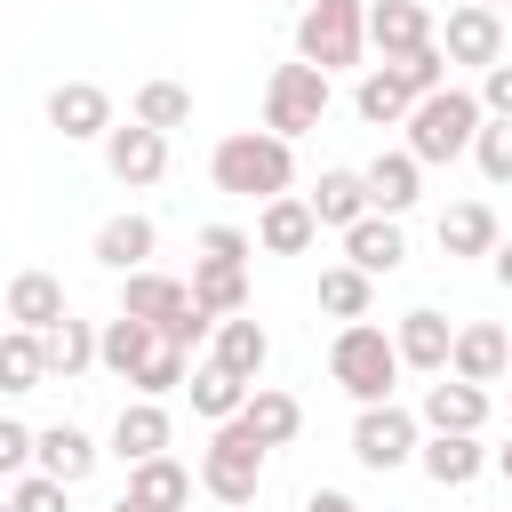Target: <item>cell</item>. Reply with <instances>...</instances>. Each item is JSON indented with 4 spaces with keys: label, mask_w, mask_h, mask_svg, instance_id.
<instances>
[{
    "label": "cell",
    "mask_w": 512,
    "mask_h": 512,
    "mask_svg": "<svg viewBox=\"0 0 512 512\" xmlns=\"http://www.w3.org/2000/svg\"><path fill=\"white\" fill-rule=\"evenodd\" d=\"M208 184L232 192V200H280L296 184V144H280L272 128H232L216 152H208Z\"/></svg>",
    "instance_id": "obj_1"
},
{
    "label": "cell",
    "mask_w": 512,
    "mask_h": 512,
    "mask_svg": "<svg viewBox=\"0 0 512 512\" xmlns=\"http://www.w3.org/2000/svg\"><path fill=\"white\" fill-rule=\"evenodd\" d=\"M480 120H488V112H480V96L448 80V88H432V96H416V104H408V120H400V128H408V144H400V152H408L416 168H448V160H464V152H472Z\"/></svg>",
    "instance_id": "obj_2"
},
{
    "label": "cell",
    "mask_w": 512,
    "mask_h": 512,
    "mask_svg": "<svg viewBox=\"0 0 512 512\" xmlns=\"http://www.w3.org/2000/svg\"><path fill=\"white\" fill-rule=\"evenodd\" d=\"M328 376H336L344 400L376 408V400H392V384H400L408 368H400V352H392V336H384L376 320H344L336 344H328Z\"/></svg>",
    "instance_id": "obj_3"
},
{
    "label": "cell",
    "mask_w": 512,
    "mask_h": 512,
    "mask_svg": "<svg viewBox=\"0 0 512 512\" xmlns=\"http://www.w3.org/2000/svg\"><path fill=\"white\" fill-rule=\"evenodd\" d=\"M368 48V0H304L296 8V64L312 72H352Z\"/></svg>",
    "instance_id": "obj_4"
},
{
    "label": "cell",
    "mask_w": 512,
    "mask_h": 512,
    "mask_svg": "<svg viewBox=\"0 0 512 512\" xmlns=\"http://www.w3.org/2000/svg\"><path fill=\"white\" fill-rule=\"evenodd\" d=\"M328 104H336L328 72H312V64H272V80H264V128H272L280 144L312 136V128L328 120Z\"/></svg>",
    "instance_id": "obj_5"
},
{
    "label": "cell",
    "mask_w": 512,
    "mask_h": 512,
    "mask_svg": "<svg viewBox=\"0 0 512 512\" xmlns=\"http://www.w3.org/2000/svg\"><path fill=\"white\" fill-rule=\"evenodd\" d=\"M192 480H200L216 504H232V512H240V504H256V488H264V448L240 432V416L208 432V448H200V472H192Z\"/></svg>",
    "instance_id": "obj_6"
},
{
    "label": "cell",
    "mask_w": 512,
    "mask_h": 512,
    "mask_svg": "<svg viewBox=\"0 0 512 512\" xmlns=\"http://www.w3.org/2000/svg\"><path fill=\"white\" fill-rule=\"evenodd\" d=\"M416 440H424V424H416L400 400H376V408L352 416V464H360V472H400V464H416Z\"/></svg>",
    "instance_id": "obj_7"
},
{
    "label": "cell",
    "mask_w": 512,
    "mask_h": 512,
    "mask_svg": "<svg viewBox=\"0 0 512 512\" xmlns=\"http://www.w3.org/2000/svg\"><path fill=\"white\" fill-rule=\"evenodd\" d=\"M432 48L448 56V72H456V64L488 72V64H504V16L480 8V0H464V8H448V16L432 24Z\"/></svg>",
    "instance_id": "obj_8"
},
{
    "label": "cell",
    "mask_w": 512,
    "mask_h": 512,
    "mask_svg": "<svg viewBox=\"0 0 512 512\" xmlns=\"http://www.w3.org/2000/svg\"><path fill=\"white\" fill-rule=\"evenodd\" d=\"M48 128H56L64 144H104L112 96H104L96 80H56V88H48Z\"/></svg>",
    "instance_id": "obj_9"
},
{
    "label": "cell",
    "mask_w": 512,
    "mask_h": 512,
    "mask_svg": "<svg viewBox=\"0 0 512 512\" xmlns=\"http://www.w3.org/2000/svg\"><path fill=\"white\" fill-rule=\"evenodd\" d=\"M104 168H112V184H128V192H144V184H160L168 176V136H152V128H104Z\"/></svg>",
    "instance_id": "obj_10"
},
{
    "label": "cell",
    "mask_w": 512,
    "mask_h": 512,
    "mask_svg": "<svg viewBox=\"0 0 512 512\" xmlns=\"http://www.w3.org/2000/svg\"><path fill=\"white\" fill-rule=\"evenodd\" d=\"M504 368H512V336H504L496 320H464L456 344H448V376L488 392V384H504Z\"/></svg>",
    "instance_id": "obj_11"
},
{
    "label": "cell",
    "mask_w": 512,
    "mask_h": 512,
    "mask_svg": "<svg viewBox=\"0 0 512 512\" xmlns=\"http://www.w3.org/2000/svg\"><path fill=\"white\" fill-rule=\"evenodd\" d=\"M368 48H376L384 64L432 48V8H424V0H368Z\"/></svg>",
    "instance_id": "obj_12"
},
{
    "label": "cell",
    "mask_w": 512,
    "mask_h": 512,
    "mask_svg": "<svg viewBox=\"0 0 512 512\" xmlns=\"http://www.w3.org/2000/svg\"><path fill=\"white\" fill-rule=\"evenodd\" d=\"M120 312H128V320H144V328L160 336L168 320H184V312H192V288L144 264V272H120Z\"/></svg>",
    "instance_id": "obj_13"
},
{
    "label": "cell",
    "mask_w": 512,
    "mask_h": 512,
    "mask_svg": "<svg viewBox=\"0 0 512 512\" xmlns=\"http://www.w3.org/2000/svg\"><path fill=\"white\" fill-rule=\"evenodd\" d=\"M448 344H456V328H448V312H432V304L400 312V328H392V352H400V368H416V376H448Z\"/></svg>",
    "instance_id": "obj_14"
},
{
    "label": "cell",
    "mask_w": 512,
    "mask_h": 512,
    "mask_svg": "<svg viewBox=\"0 0 512 512\" xmlns=\"http://www.w3.org/2000/svg\"><path fill=\"white\" fill-rule=\"evenodd\" d=\"M168 440H176L168 400H120V416H112V448H104V456L144 464V456H168Z\"/></svg>",
    "instance_id": "obj_15"
},
{
    "label": "cell",
    "mask_w": 512,
    "mask_h": 512,
    "mask_svg": "<svg viewBox=\"0 0 512 512\" xmlns=\"http://www.w3.org/2000/svg\"><path fill=\"white\" fill-rule=\"evenodd\" d=\"M416 464H424L432 488H472L488 472V448H480V432H424L416 440Z\"/></svg>",
    "instance_id": "obj_16"
},
{
    "label": "cell",
    "mask_w": 512,
    "mask_h": 512,
    "mask_svg": "<svg viewBox=\"0 0 512 512\" xmlns=\"http://www.w3.org/2000/svg\"><path fill=\"white\" fill-rule=\"evenodd\" d=\"M344 264L368 272V280H392V272L408 264V232H400V216H360V224L344 232Z\"/></svg>",
    "instance_id": "obj_17"
},
{
    "label": "cell",
    "mask_w": 512,
    "mask_h": 512,
    "mask_svg": "<svg viewBox=\"0 0 512 512\" xmlns=\"http://www.w3.org/2000/svg\"><path fill=\"white\" fill-rule=\"evenodd\" d=\"M96 440L80 432V424H40L32 432V472H48V480H64V488H80L88 472H96Z\"/></svg>",
    "instance_id": "obj_18"
},
{
    "label": "cell",
    "mask_w": 512,
    "mask_h": 512,
    "mask_svg": "<svg viewBox=\"0 0 512 512\" xmlns=\"http://www.w3.org/2000/svg\"><path fill=\"white\" fill-rule=\"evenodd\" d=\"M264 256H304L312 240H320V224H312V208H304V192H280V200H264L256 208V232H248Z\"/></svg>",
    "instance_id": "obj_19"
},
{
    "label": "cell",
    "mask_w": 512,
    "mask_h": 512,
    "mask_svg": "<svg viewBox=\"0 0 512 512\" xmlns=\"http://www.w3.org/2000/svg\"><path fill=\"white\" fill-rule=\"evenodd\" d=\"M152 248H160V224L136 216V208H120V216L96 224V264H104V272H144Z\"/></svg>",
    "instance_id": "obj_20"
},
{
    "label": "cell",
    "mask_w": 512,
    "mask_h": 512,
    "mask_svg": "<svg viewBox=\"0 0 512 512\" xmlns=\"http://www.w3.org/2000/svg\"><path fill=\"white\" fill-rule=\"evenodd\" d=\"M208 360H216L224 376L256 384V376H264V360H272V336H264V320H248V312L216 320V336H208Z\"/></svg>",
    "instance_id": "obj_21"
},
{
    "label": "cell",
    "mask_w": 512,
    "mask_h": 512,
    "mask_svg": "<svg viewBox=\"0 0 512 512\" xmlns=\"http://www.w3.org/2000/svg\"><path fill=\"white\" fill-rule=\"evenodd\" d=\"M416 424H424V432H480V424H488V392H480V384H456V376H432Z\"/></svg>",
    "instance_id": "obj_22"
},
{
    "label": "cell",
    "mask_w": 512,
    "mask_h": 512,
    "mask_svg": "<svg viewBox=\"0 0 512 512\" xmlns=\"http://www.w3.org/2000/svg\"><path fill=\"white\" fill-rule=\"evenodd\" d=\"M240 432L272 456V448H288V440L304 432V400H296V392H280V384H256V392H248V408H240Z\"/></svg>",
    "instance_id": "obj_23"
},
{
    "label": "cell",
    "mask_w": 512,
    "mask_h": 512,
    "mask_svg": "<svg viewBox=\"0 0 512 512\" xmlns=\"http://www.w3.org/2000/svg\"><path fill=\"white\" fill-rule=\"evenodd\" d=\"M360 184H368V216H408L416 192H424V168H416L408 152H376V160L360 168Z\"/></svg>",
    "instance_id": "obj_24"
},
{
    "label": "cell",
    "mask_w": 512,
    "mask_h": 512,
    "mask_svg": "<svg viewBox=\"0 0 512 512\" xmlns=\"http://www.w3.org/2000/svg\"><path fill=\"white\" fill-rule=\"evenodd\" d=\"M304 208H312L320 232H352V224L368 216V184H360V168H320V184L304 192Z\"/></svg>",
    "instance_id": "obj_25"
},
{
    "label": "cell",
    "mask_w": 512,
    "mask_h": 512,
    "mask_svg": "<svg viewBox=\"0 0 512 512\" xmlns=\"http://www.w3.org/2000/svg\"><path fill=\"white\" fill-rule=\"evenodd\" d=\"M64 312H72V304H64V280H56V272H16V280H8V328H32V336H40V328H56Z\"/></svg>",
    "instance_id": "obj_26"
},
{
    "label": "cell",
    "mask_w": 512,
    "mask_h": 512,
    "mask_svg": "<svg viewBox=\"0 0 512 512\" xmlns=\"http://www.w3.org/2000/svg\"><path fill=\"white\" fill-rule=\"evenodd\" d=\"M40 368H48V384H56V376H64V384L88 376V368H96V320H72V312H64L56 328H40Z\"/></svg>",
    "instance_id": "obj_27"
},
{
    "label": "cell",
    "mask_w": 512,
    "mask_h": 512,
    "mask_svg": "<svg viewBox=\"0 0 512 512\" xmlns=\"http://www.w3.org/2000/svg\"><path fill=\"white\" fill-rule=\"evenodd\" d=\"M120 496H136V504H152V512H184V504H192V464L144 456V464H128V488H120Z\"/></svg>",
    "instance_id": "obj_28"
},
{
    "label": "cell",
    "mask_w": 512,
    "mask_h": 512,
    "mask_svg": "<svg viewBox=\"0 0 512 512\" xmlns=\"http://www.w3.org/2000/svg\"><path fill=\"white\" fill-rule=\"evenodd\" d=\"M184 288H192V304H200L208 320H232V312H248V264H216V256H200Z\"/></svg>",
    "instance_id": "obj_29"
},
{
    "label": "cell",
    "mask_w": 512,
    "mask_h": 512,
    "mask_svg": "<svg viewBox=\"0 0 512 512\" xmlns=\"http://www.w3.org/2000/svg\"><path fill=\"white\" fill-rule=\"evenodd\" d=\"M152 344H160V336H152L144 320H128V312L96 320V368H104V376H120V384L144 368V352H152Z\"/></svg>",
    "instance_id": "obj_30"
},
{
    "label": "cell",
    "mask_w": 512,
    "mask_h": 512,
    "mask_svg": "<svg viewBox=\"0 0 512 512\" xmlns=\"http://www.w3.org/2000/svg\"><path fill=\"white\" fill-rule=\"evenodd\" d=\"M504 232H496V208L488 200H456L440 208V256H488Z\"/></svg>",
    "instance_id": "obj_31"
},
{
    "label": "cell",
    "mask_w": 512,
    "mask_h": 512,
    "mask_svg": "<svg viewBox=\"0 0 512 512\" xmlns=\"http://www.w3.org/2000/svg\"><path fill=\"white\" fill-rule=\"evenodd\" d=\"M184 392H192V416H208V424H232V416L248 408V392H256V384H240V376H224L216 360H200V368L184 376Z\"/></svg>",
    "instance_id": "obj_32"
},
{
    "label": "cell",
    "mask_w": 512,
    "mask_h": 512,
    "mask_svg": "<svg viewBox=\"0 0 512 512\" xmlns=\"http://www.w3.org/2000/svg\"><path fill=\"white\" fill-rule=\"evenodd\" d=\"M128 120H136V128H152V136H168V128H184V120H192V88H184V80H144V88H136V104H128Z\"/></svg>",
    "instance_id": "obj_33"
},
{
    "label": "cell",
    "mask_w": 512,
    "mask_h": 512,
    "mask_svg": "<svg viewBox=\"0 0 512 512\" xmlns=\"http://www.w3.org/2000/svg\"><path fill=\"white\" fill-rule=\"evenodd\" d=\"M408 104H416V96H408L384 64H368V72H360V88H352V112H360L368 128H400V120H408Z\"/></svg>",
    "instance_id": "obj_34"
},
{
    "label": "cell",
    "mask_w": 512,
    "mask_h": 512,
    "mask_svg": "<svg viewBox=\"0 0 512 512\" xmlns=\"http://www.w3.org/2000/svg\"><path fill=\"white\" fill-rule=\"evenodd\" d=\"M368 304H376V280L368 272H352V264H328L320 272V312L328 320H368Z\"/></svg>",
    "instance_id": "obj_35"
},
{
    "label": "cell",
    "mask_w": 512,
    "mask_h": 512,
    "mask_svg": "<svg viewBox=\"0 0 512 512\" xmlns=\"http://www.w3.org/2000/svg\"><path fill=\"white\" fill-rule=\"evenodd\" d=\"M48 368H40V336L32 328H0V392H40Z\"/></svg>",
    "instance_id": "obj_36"
},
{
    "label": "cell",
    "mask_w": 512,
    "mask_h": 512,
    "mask_svg": "<svg viewBox=\"0 0 512 512\" xmlns=\"http://www.w3.org/2000/svg\"><path fill=\"white\" fill-rule=\"evenodd\" d=\"M184 376H192V352L152 344V352H144V368H136L128 384H136V400H168V392H184Z\"/></svg>",
    "instance_id": "obj_37"
},
{
    "label": "cell",
    "mask_w": 512,
    "mask_h": 512,
    "mask_svg": "<svg viewBox=\"0 0 512 512\" xmlns=\"http://www.w3.org/2000/svg\"><path fill=\"white\" fill-rule=\"evenodd\" d=\"M472 168H480L488 184H512V120H480V136H472Z\"/></svg>",
    "instance_id": "obj_38"
},
{
    "label": "cell",
    "mask_w": 512,
    "mask_h": 512,
    "mask_svg": "<svg viewBox=\"0 0 512 512\" xmlns=\"http://www.w3.org/2000/svg\"><path fill=\"white\" fill-rule=\"evenodd\" d=\"M408 96H432V88H448V56L440 48H416V56H400V64H384Z\"/></svg>",
    "instance_id": "obj_39"
},
{
    "label": "cell",
    "mask_w": 512,
    "mask_h": 512,
    "mask_svg": "<svg viewBox=\"0 0 512 512\" xmlns=\"http://www.w3.org/2000/svg\"><path fill=\"white\" fill-rule=\"evenodd\" d=\"M8 504H16V512H72V488H64V480H48V472H24Z\"/></svg>",
    "instance_id": "obj_40"
},
{
    "label": "cell",
    "mask_w": 512,
    "mask_h": 512,
    "mask_svg": "<svg viewBox=\"0 0 512 512\" xmlns=\"http://www.w3.org/2000/svg\"><path fill=\"white\" fill-rule=\"evenodd\" d=\"M32 472V424L0 416V480H24Z\"/></svg>",
    "instance_id": "obj_41"
},
{
    "label": "cell",
    "mask_w": 512,
    "mask_h": 512,
    "mask_svg": "<svg viewBox=\"0 0 512 512\" xmlns=\"http://www.w3.org/2000/svg\"><path fill=\"white\" fill-rule=\"evenodd\" d=\"M200 256H216V264H248L256 240H248L240 224H208V232H200Z\"/></svg>",
    "instance_id": "obj_42"
},
{
    "label": "cell",
    "mask_w": 512,
    "mask_h": 512,
    "mask_svg": "<svg viewBox=\"0 0 512 512\" xmlns=\"http://www.w3.org/2000/svg\"><path fill=\"white\" fill-rule=\"evenodd\" d=\"M472 96H480V112H488V120H512V64H488Z\"/></svg>",
    "instance_id": "obj_43"
},
{
    "label": "cell",
    "mask_w": 512,
    "mask_h": 512,
    "mask_svg": "<svg viewBox=\"0 0 512 512\" xmlns=\"http://www.w3.org/2000/svg\"><path fill=\"white\" fill-rule=\"evenodd\" d=\"M304 512H360V504H352L344 488H312V496H304Z\"/></svg>",
    "instance_id": "obj_44"
},
{
    "label": "cell",
    "mask_w": 512,
    "mask_h": 512,
    "mask_svg": "<svg viewBox=\"0 0 512 512\" xmlns=\"http://www.w3.org/2000/svg\"><path fill=\"white\" fill-rule=\"evenodd\" d=\"M488 272H496V288L512 296V240H496V248H488Z\"/></svg>",
    "instance_id": "obj_45"
},
{
    "label": "cell",
    "mask_w": 512,
    "mask_h": 512,
    "mask_svg": "<svg viewBox=\"0 0 512 512\" xmlns=\"http://www.w3.org/2000/svg\"><path fill=\"white\" fill-rule=\"evenodd\" d=\"M104 512H152V504H136V496H112V504H104Z\"/></svg>",
    "instance_id": "obj_46"
},
{
    "label": "cell",
    "mask_w": 512,
    "mask_h": 512,
    "mask_svg": "<svg viewBox=\"0 0 512 512\" xmlns=\"http://www.w3.org/2000/svg\"><path fill=\"white\" fill-rule=\"evenodd\" d=\"M488 464H496V472H504V480H512V440H504V448H496V456H488Z\"/></svg>",
    "instance_id": "obj_47"
},
{
    "label": "cell",
    "mask_w": 512,
    "mask_h": 512,
    "mask_svg": "<svg viewBox=\"0 0 512 512\" xmlns=\"http://www.w3.org/2000/svg\"><path fill=\"white\" fill-rule=\"evenodd\" d=\"M480 8H496V16H504V0H480Z\"/></svg>",
    "instance_id": "obj_48"
},
{
    "label": "cell",
    "mask_w": 512,
    "mask_h": 512,
    "mask_svg": "<svg viewBox=\"0 0 512 512\" xmlns=\"http://www.w3.org/2000/svg\"><path fill=\"white\" fill-rule=\"evenodd\" d=\"M0 512H16V504H8V496H0Z\"/></svg>",
    "instance_id": "obj_49"
},
{
    "label": "cell",
    "mask_w": 512,
    "mask_h": 512,
    "mask_svg": "<svg viewBox=\"0 0 512 512\" xmlns=\"http://www.w3.org/2000/svg\"><path fill=\"white\" fill-rule=\"evenodd\" d=\"M504 384H512V368H504Z\"/></svg>",
    "instance_id": "obj_50"
},
{
    "label": "cell",
    "mask_w": 512,
    "mask_h": 512,
    "mask_svg": "<svg viewBox=\"0 0 512 512\" xmlns=\"http://www.w3.org/2000/svg\"><path fill=\"white\" fill-rule=\"evenodd\" d=\"M296 8H304V0H296Z\"/></svg>",
    "instance_id": "obj_51"
}]
</instances>
